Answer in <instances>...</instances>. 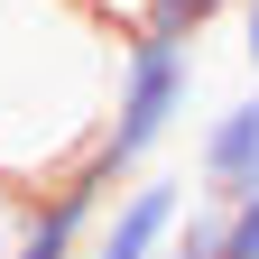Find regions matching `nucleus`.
Returning a JSON list of instances; mask_svg holds the SVG:
<instances>
[{
	"mask_svg": "<svg viewBox=\"0 0 259 259\" xmlns=\"http://www.w3.org/2000/svg\"><path fill=\"white\" fill-rule=\"evenodd\" d=\"M185 102H194V47L167 37V28H130L111 47V102H102V130H93V167L111 185L148 176V157L167 148Z\"/></svg>",
	"mask_w": 259,
	"mask_h": 259,
	"instance_id": "1",
	"label": "nucleus"
},
{
	"mask_svg": "<svg viewBox=\"0 0 259 259\" xmlns=\"http://www.w3.org/2000/svg\"><path fill=\"white\" fill-rule=\"evenodd\" d=\"M241 56L259 65V0H241Z\"/></svg>",
	"mask_w": 259,
	"mask_h": 259,
	"instance_id": "6",
	"label": "nucleus"
},
{
	"mask_svg": "<svg viewBox=\"0 0 259 259\" xmlns=\"http://www.w3.org/2000/svg\"><path fill=\"white\" fill-rule=\"evenodd\" d=\"M185 213H194V185H176V176H130L111 194V213H102V232H93L83 259H167Z\"/></svg>",
	"mask_w": 259,
	"mask_h": 259,
	"instance_id": "2",
	"label": "nucleus"
},
{
	"mask_svg": "<svg viewBox=\"0 0 259 259\" xmlns=\"http://www.w3.org/2000/svg\"><path fill=\"white\" fill-rule=\"evenodd\" d=\"M222 259H259V185L241 204H222Z\"/></svg>",
	"mask_w": 259,
	"mask_h": 259,
	"instance_id": "5",
	"label": "nucleus"
},
{
	"mask_svg": "<svg viewBox=\"0 0 259 259\" xmlns=\"http://www.w3.org/2000/svg\"><path fill=\"white\" fill-rule=\"evenodd\" d=\"M222 10H241V0H148V28H167V37H185V47H194Z\"/></svg>",
	"mask_w": 259,
	"mask_h": 259,
	"instance_id": "4",
	"label": "nucleus"
},
{
	"mask_svg": "<svg viewBox=\"0 0 259 259\" xmlns=\"http://www.w3.org/2000/svg\"><path fill=\"white\" fill-rule=\"evenodd\" d=\"M250 185H259V93L222 102L204 120V139H194V194L204 204H241Z\"/></svg>",
	"mask_w": 259,
	"mask_h": 259,
	"instance_id": "3",
	"label": "nucleus"
}]
</instances>
